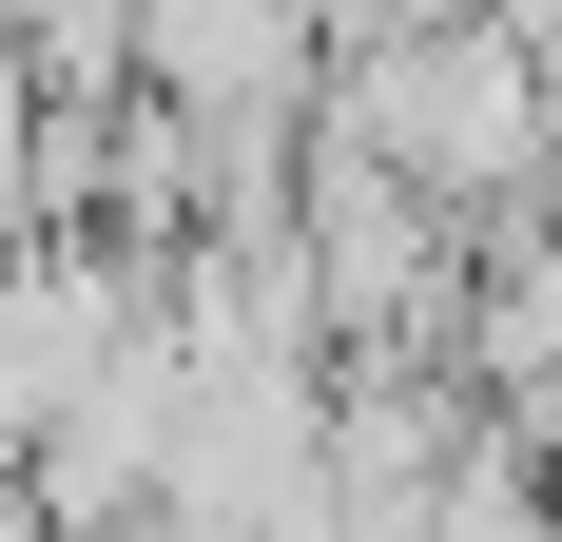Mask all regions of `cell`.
<instances>
[{
	"mask_svg": "<svg viewBox=\"0 0 562 542\" xmlns=\"http://www.w3.org/2000/svg\"><path fill=\"white\" fill-rule=\"evenodd\" d=\"M311 136H349V156H389L427 214H524V174H543V58L485 20V0H447V20H369V39H330V78H311Z\"/></svg>",
	"mask_w": 562,
	"mask_h": 542,
	"instance_id": "1",
	"label": "cell"
},
{
	"mask_svg": "<svg viewBox=\"0 0 562 542\" xmlns=\"http://www.w3.org/2000/svg\"><path fill=\"white\" fill-rule=\"evenodd\" d=\"M485 20H505V39H524V58L562 78V0H485Z\"/></svg>",
	"mask_w": 562,
	"mask_h": 542,
	"instance_id": "2",
	"label": "cell"
}]
</instances>
